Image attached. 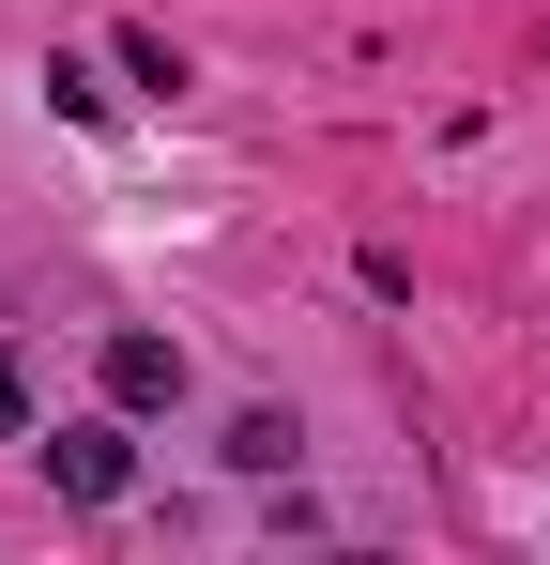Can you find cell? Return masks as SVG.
Returning <instances> with one entry per match:
<instances>
[{"label":"cell","mask_w":550,"mask_h":565,"mask_svg":"<svg viewBox=\"0 0 550 565\" xmlns=\"http://www.w3.org/2000/svg\"><path fill=\"white\" fill-rule=\"evenodd\" d=\"M123 473H138L123 413H77V428H46V489H62V504H123Z\"/></svg>","instance_id":"6da1fadb"},{"label":"cell","mask_w":550,"mask_h":565,"mask_svg":"<svg viewBox=\"0 0 550 565\" xmlns=\"http://www.w3.org/2000/svg\"><path fill=\"white\" fill-rule=\"evenodd\" d=\"M290 444H306L290 413H245V428H230V459H245V473H290Z\"/></svg>","instance_id":"3957f363"},{"label":"cell","mask_w":550,"mask_h":565,"mask_svg":"<svg viewBox=\"0 0 550 565\" xmlns=\"http://www.w3.org/2000/svg\"><path fill=\"white\" fill-rule=\"evenodd\" d=\"M0 444H31V367L0 352Z\"/></svg>","instance_id":"277c9868"},{"label":"cell","mask_w":550,"mask_h":565,"mask_svg":"<svg viewBox=\"0 0 550 565\" xmlns=\"http://www.w3.org/2000/svg\"><path fill=\"white\" fill-rule=\"evenodd\" d=\"M92 367H107V413H169V397H183V352H169V337H107Z\"/></svg>","instance_id":"7a4b0ae2"}]
</instances>
